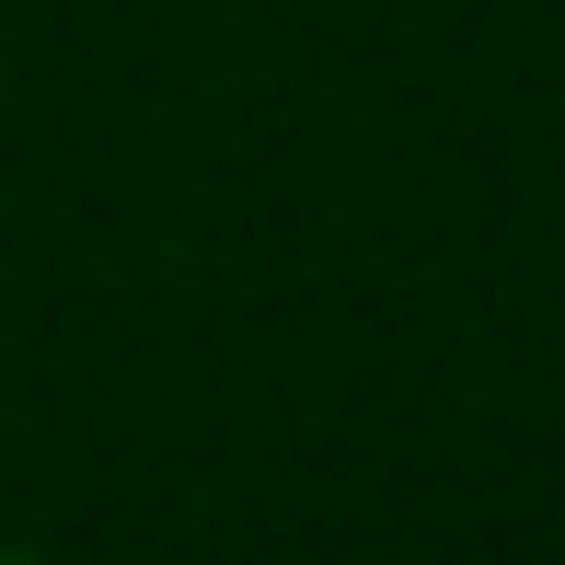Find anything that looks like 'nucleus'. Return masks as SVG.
Instances as JSON below:
<instances>
[{"instance_id":"nucleus-1","label":"nucleus","mask_w":565,"mask_h":565,"mask_svg":"<svg viewBox=\"0 0 565 565\" xmlns=\"http://www.w3.org/2000/svg\"><path fill=\"white\" fill-rule=\"evenodd\" d=\"M0 565H46V554H12V543H0Z\"/></svg>"}]
</instances>
